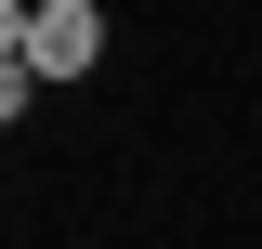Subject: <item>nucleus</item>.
<instances>
[{
	"instance_id": "obj_1",
	"label": "nucleus",
	"mask_w": 262,
	"mask_h": 249,
	"mask_svg": "<svg viewBox=\"0 0 262 249\" xmlns=\"http://www.w3.org/2000/svg\"><path fill=\"white\" fill-rule=\"evenodd\" d=\"M0 53L27 66V79H92L105 66V13L92 0H13L0 13Z\"/></svg>"
}]
</instances>
